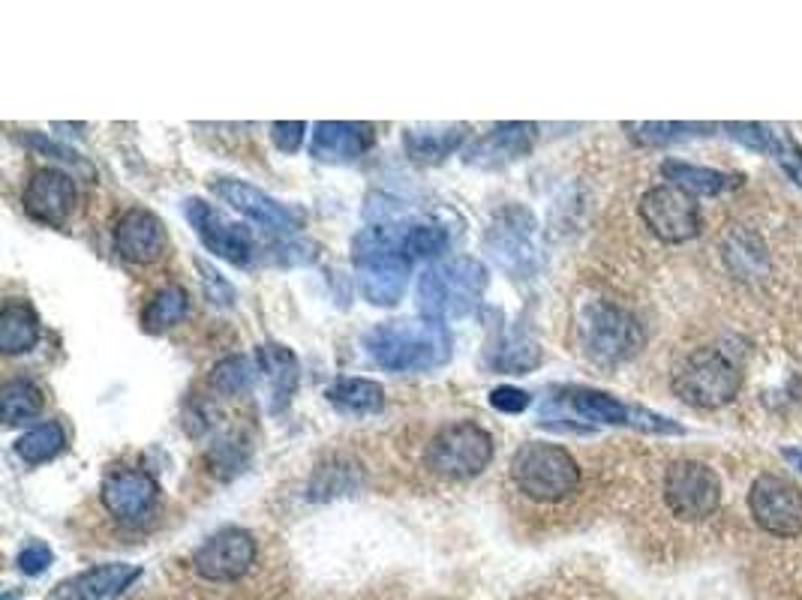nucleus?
Instances as JSON below:
<instances>
[{
  "label": "nucleus",
  "mask_w": 802,
  "mask_h": 600,
  "mask_svg": "<svg viewBox=\"0 0 802 600\" xmlns=\"http://www.w3.org/2000/svg\"><path fill=\"white\" fill-rule=\"evenodd\" d=\"M490 406L502 411V415H523L532 406V397H529L527 390H520V387L502 385L490 394Z\"/></svg>",
  "instance_id": "obj_40"
},
{
  "label": "nucleus",
  "mask_w": 802,
  "mask_h": 600,
  "mask_svg": "<svg viewBox=\"0 0 802 600\" xmlns=\"http://www.w3.org/2000/svg\"><path fill=\"white\" fill-rule=\"evenodd\" d=\"M255 373H259V367H255L250 357L229 355L211 369V385L217 387L220 394H225V397H238V394H244V390L253 387Z\"/></svg>",
  "instance_id": "obj_34"
},
{
  "label": "nucleus",
  "mask_w": 802,
  "mask_h": 600,
  "mask_svg": "<svg viewBox=\"0 0 802 600\" xmlns=\"http://www.w3.org/2000/svg\"><path fill=\"white\" fill-rule=\"evenodd\" d=\"M183 214H187L190 225H193L196 234H199V241H202L213 255H220L229 265L238 267L250 262V255H253V234L247 232L244 225L225 220L217 207H211V204L202 202V199H190V202L183 204Z\"/></svg>",
  "instance_id": "obj_15"
},
{
  "label": "nucleus",
  "mask_w": 802,
  "mask_h": 600,
  "mask_svg": "<svg viewBox=\"0 0 802 600\" xmlns=\"http://www.w3.org/2000/svg\"><path fill=\"white\" fill-rule=\"evenodd\" d=\"M664 501L680 519H706L721 505V478L701 459H676L664 471Z\"/></svg>",
  "instance_id": "obj_10"
},
{
  "label": "nucleus",
  "mask_w": 802,
  "mask_h": 600,
  "mask_svg": "<svg viewBox=\"0 0 802 600\" xmlns=\"http://www.w3.org/2000/svg\"><path fill=\"white\" fill-rule=\"evenodd\" d=\"M307 135V123L301 121H277L271 123V142L277 144V151L295 153L301 148Z\"/></svg>",
  "instance_id": "obj_41"
},
{
  "label": "nucleus",
  "mask_w": 802,
  "mask_h": 600,
  "mask_svg": "<svg viewBox=\"0 0 802 600\" xmlns=\"http://www.w3.org/2000/svg\"><path fill=\"white\" fill-rule=\"evenodd\" d=\"M100 499L114 519H121L127 526H139L151 517L153 505L160 499V487L148 471L114 468L102 480Z\"/></svg>",
  "instance_id": "obj_16"
},
{
  "label": "nucleus",
  "mask_w": 802,
  "mask_h": 600,
  "mask_svg": "<svg viewBox=\"0 0 802 600\" xmlns=\"http://www.w3.org/2000/svg\"><path fill=\"white\" fill-rule=\"evenodd\" d=\"M754 522L772 538H796L802 531V489L779 475H761L749 492Z\"/></svg>",
  "instance_id": "obj_12"
},
{
  "label": "nucleus",
  "mask_w": 802,
  "mask_h": 600,
  "mask_svg": "<svg viewBox=\"0 0 802 600\" xmlns=\"http://www.w3.org/2000/svg\"><path fill=\"white\" fill-rule=\"evenodd\" d=\"M255 367L271 387V411H283L295 397L298 378H301V364H298L295 352L280 343H264L255 348Z\"/></svg>",
  "instance_id": "obj_22"
},
{
  "label": "nucleus",
  "mask_w": 802,
  "mask_h": 600,
  "mask_svg": "<svg viewBox=\"0 0 802 600\" xmlns=\"http://www.w3.org/2000/svg\"><path fill=\"white\" fill-rule=\"evenodd\" d=\"M42 411V390L33 385L31 378H12L0 387V415L3 420L16 427L24 424Z\"/></svg>",
  "instance_id": "obj_32"
},
{
  "label": "nucleus",
  "mask_w": 802,
  "mask_h": 600,
  "mask_svg": "<svg viewBox=\"0 0 802 600\" xmlns=\"http://www.w3.org/2000/svg\"><path fill=\"white\" fill-rule=\"evenodd\" d=\"M24 142L31 144V148H33V151H37V153H46V156H51V160H58V163L72 165V172L84 174V177H91V174H93L91 165L84 163V160H82V156H79V153L70 151V148H63V144L51 142V139H46V135L33 133V135H28Z\"/></svg>",
  "instance_id": "obj_37"
},
{
  "label": "nucleus",
  "mask_w": 802,
  "mask_h": 600,
  "mask_svg": "<svg viewBox=\"0 0 802 600\" xmlns=\"http://www.w3.org/2000/svg\"><path fill=\"white\" fill-rule=\"evenodd\" d=\"M559 403L569 408L571 415L592 424H608V427H634L643 433H659V436H682L685 429L673 424L671 417L655 415L650 408L629 406L613 394L595 390V387H565Z\"/></svg>",
  "instance_id": "obj_9"
},
{
  "label": "nucleus",
  "mask_w": 802,
  "mask_h": 600,
  "mask_svg": "<svg viewBox=\"0 0 802 600\" xmlns=\"http://www.w3.org/2000/svg\"><path fill=\"white\" fill-rule=\"evenodd\" d=\"M782 457L788 459V462H791L793 468H800V471H802V448H784Z\"/></svg>",
  "instance_id": "obj_43"
},
{
  "label": "nucleus",
  "mask_w": 802,
  "mask_h": 600,
  "mask_svg": "<svg viewBox=\"0 0 802 600\" xmlns=\"http://www.w3.org/2000/svg\"><path fill=\"white\" fill-rule=\"evenodd\" d=\"M377 142V133L370 123L352 121H322L315 123L310 156L319 163H352L364 156Z\"/></svg>",
  "instance_id": "obj_20"
},
{
  "label": "nucleus",
  "mask_w": 802,
  "mask_h": 600,
  "mask_svg": "<svg viewBox=\"0 0 802 600\" xmlns=\"http://www.w3.org/2000/svg\"><path fill=\"white\" fill-rule=\"evenodd\" d=\"M259 547L244 529H220L193 552V570L208 582H238L255 565Z\"/></svg>",
  "instance_id": "obj_13"
},
{
  "label": "nucleus",
  "mask_w": 802,
  "mask_h": 600,
  "mask_svg": "<svg viewBox=\"0 0 802 600\" xmlns=\"http://www.w3.org/2000/svg\"><path fill=\"white\" fill-rule=\"evenodd\" d=\"M661 177L671 186H676V190H682V193H689L691 199H698V195H721L733 190V186H740V174L682 163V160H664L661 163Z\"/></svg>",
  "instance_id": "obj_25"
},
{
  "label": "nucleus",
  "mask_w": 802,
  "mask_h": 600,
  "mask_svg": "<svg viewBox=\"0 0 802 600\" xmlns=\"http://www.w3.org/2000/svg\"><path fill=\"white\" fill-rule=\"evenodd\" d=\"M139 577V570L130 568V565H100V568H91L79 573V577H70L54 586L46 600H106L123 591L132 580Z\"/></svg>",
  "instance_id": "obj_21"
},
{
  "label": "nucleus",
  "mask_w": 802,
  "mask_h": 600,
  "mask_svg": "<svg viewBox=\"0 0 802 600\" xmlns=\"http://www.w3.org/2000/svg\"><path fill=\"white\" fill-rule=\"evenodd\" d=\"M21 204L37 223L63 225L70 220L72 207H76V184H72L70 174L49 165V169L33 172V177L24 186Z\"/></svg>",
  "instance_id": "obj_18"
},
{
  "label": "nucleus",
  "mask_w": 802,
  "mask_h": 600,
  "mask_svg": "<svg viewBox=\"0 0 802 600\" xmlns=\"http://www.w3.org/2000/svg\"><path fill=\"white\" fill-rule=\"evenodd\" d=\"M211 190L225 204H232L238 214L250 216L253 223L271 228V232L280 234H295L301 232L304 225V214L298 207H289V204L277 202L274 195L262 193L259 186L247 184V181H238V177H220L213 181Z\"/></svg>",
  "instance_id": "obj_14"
},
{
  "label": "nucleus",
  "mask_w": 802,
  "mask_h": 600,
  "mask_svg": "<svg viewBox=\"0 0 802 600\" xmlns=\"http://www.w3.org/2000/svg\"><path fill=\"white\" fill-rule=\"evenodd\" d=\"M199 271H202V288L204 297L211 301L213 306H232L234 304V288L223 279V274H217L208 262H199Z\"/></svg>",
  "instance_id": "obj_39"
},
{
  "label": "nucleus",
  "mask_w": 802,
  "mask_h": 600,
  "mask_svg": "<svg viewBox=\"0 0 802 600\" xmlns=\"http://www.w3.org/2000/svg\"><path fill=\"white\" fill-rule=\"evenodd\" d=\"M721 258L724 265L731 271L736 279H761V276L770 274V253H766V244L763 237L745 225H733L731 232L724 234L721 241Z\"/></svg>",
  "instance_id": "obj_23"
},
{
  "label": "nucleus",
  "mask_w": 802,
  "mask_h": 600,
  "mask_svg": "<svg viewBox=\"0 0 802 600\" xmlns=\"http://www.w3.org/2000/svg\"><path fill=\"white\" fill-rule=\"evenodd\" d=\"M403 223L367 225L352 241V262H355L361 295L373 306H394L407 295L412 258L403 250Z\"/></svg>",
  "instance_id": "obj_2"
},
{
  "label": "nucleus",
  "mask_w": 802,
  "mask_h": 600,
  "mask_svg": "<svg viewBox=\"0 0 802 600\" xmlns=\"http://www.w3.org/2000/svg\"><path fill=\"white\" fill-rule=\"evenodd\" d=\"M511 480L535 501H562L580 487V466L553 441H527L511 459Z\"/></svg>",
  "instance_id": "obj_5"
},
{
  "label": "nucleus",
  "mask_w": 802,
  "mask_h": 600,
  "mask_svg": "<svg viewBox=\"0 0 802 600\" xmlns=\"http://www.w3.org/2000/svg\"><path fill=\"white\" fill-rule=\"evenodd\" d=\"M622 130L629 133L634 144L643 148H664V144L685 142L694 135H710L715 123H673V121H652V123H622Z\"/></svg>",
  "instance_id": "obj_29"
},
{
  "label": "nucleus",
  "mask_w": 802,
  "mask_h": 600,
  "mask_svg": "<svg viewBox=\"0 0 802 600\" xmlns=\"http://www.w3.org/2000/svg\"><path fill=\"white\" fill-rule=\"evenodd\" d=\"M367 355L388 373H427L445 367L454 352L451 330L433 318H394L370 327Z\"/></svg>",
  "instance_id": "obj_1"
},
{
  "label": "nucleus",
  "mask_w": 802,
  "mask_h": 600,
  "mask_svg": "<svg viewBox=\"0 0 802 600\" xmlns=\"http://www.w3.org/2000/svg\"><path fill=\"white\" fill-rule=\"evenodd\" d=\"M484 246L502 271L518 276V279H529L541 265L535 214L523 204L499 207L497 216L490 220L488 234H484Z\"/></svg>",
  "instance_id": "obj_7"
},
{
  "label": "nucleus",
  "mask_w": 802,
  "mask_h": 600,
  "mask_svg": "<svg viewBox=\"0 0 802 600\" xmlns=\"http://www.w3.org/2000/svg\"><path fill=\"white\" fill-rule=\"evenodd\" d=\"M578 336L583 355L599 367L625 364L646 343L640 318L613 301H587L580 306Z\"/></svg>",
  "instance_id": "obj_4"
},
{
  "label": "nucleus",
  "mask_w": 802,
  "mask_h": 600,
  "mask_svg": "<svg viewBox=\"0 0 802 600\" xmlns=\"http://www.w3.org/2000/svg\"><path fill=\"white\" fill-rule=\"evenodd\" d=\"M490 274L478 258L460 255L427 267L418 279V309L433 322H458L472 316L488 292Z\"/></svg>",
  "instance_id": "obj_3"
},
{
  "label": "nucleus",
  "mask_w": 802,
  "mask_h": 600,
  "mask_svg": "<svg viewBox=\"0 0 802 600\" xmlns=\"http://www.w3.org/2000/svg\"><path fill=\"white\" fill-rule=\"evenodd\" d=\"M742 373L719 348H694L673 369V394L691 408H721L736 399Z\"/></svg>",
  "instance_id": "obj_6"
},
{
  "label": "nucleus",
  "mask_w": 802,
  "mask_h": 600,
  "mask_svg": "<svg viewBox=\"0 0 802 600\" xmlns=\"http://www.w3.org/2000/svg\"><path fill=\"white\" fill-rule=\"evenodd\" d=\"M63 445H67V433H63V427L58 420H49V424H40V427L28 429V433L19 438L16 450H19V457L24 459V462L40 466V462H49V459L58 457L63 450Z\"/></svg>",
  "instance_id": "obj_33"
},
{
  "label": "nucleus",
  "mask_w": 802,
  "mask_h": 600,
  "mask_svg": "<svg viewBox=\"0 0 802 600\" xmlns=\"http://www.w3.org/2000/svg\"><path fill=\"white\" fill-rule=\"evenodd\" d=\"M427 466L442 478H478L493 459V436L481 424L454 420L433 436L427 445Z\"/></svg>",
  "instance_id": "obj_8"
},
{
  "label": "nucleus",
  "mask_w": 802,
  "mask_h": 600,
  "mask_svg": "<svg viewBox=\"0 0 802 600\" xmlns=\"http://www.w3.org/2000/svg\"><path fill=\"white\" fill-rule=\"evenodd\" d=\"M328 403L349 415H377L385 408V390L370 378H340L325 390Z\"/></svg>",
  "instance_id": "obj_28"
},
{
  "label": "nucleus",
  "mask_w": 802,
  "mask_h": 600,
  "mask_svg": "<svg viewBox=\"0 0 802 600\" xmlns=\"http://www.w3.org/2000/svg\"><path fill=\"white\" fill-rule=\"evenodd\" d=\"M51 559H54V556H51L49 547L40 543V540H33V543H28V547L19 552V568L21 573H28V577H40L42 570L51 565Z\"/></svg>",
  "instance_id": "obj_42"
},
{
  "label": "nucleus",
  "mask_w": 802,
  "mask_h": 600,
  "mask_svg": "<svg viewBox=\"0 0 802 600\" xmlns=\"http://www.w3.org/2000/svg\"><path fill=\"white\" fill-rule=\"evenodd\" d=\"M40 343V318L31 306L10 301L0 309V348L3 355H24Z\"/></svg>",
  "instance_id": "obj_27"
},
{
  "label": "nucleus",
  "mask_w": 802,
  "mask_h": 600,
  "mask_svg": "<svg viewBox=\"0 0 802 600\" xmlns=\"http://www.w3.org/2000/svg\"><path fill=\"white\" fill-rule=\"evenodd\" d=\"M358 487H361V468L349 459H331L325 466L315 468L307 496H310V501H331Z\"/></svg>",
  "instance_id": "obj_31"
},
{
  "label": "nucleus",
  "mask_w": 802,
  "mask_h": 600,
  "mask_svg": "<svg viewBox=\"0 0 802 600\" xmlns=\"http://www.w3.org/2000/svg\"><path fill=\"white\" fill-rule=\"evenodd\" d=\"M772 160L782 165V172L791 177L793 184L802 186V148H800V142H796V139L788 133V130L779 133V142H775Z\"/></svg>",
  "instance_id": "obj_38"
},
{
  "label": "nucleus",
  "mask_w": 802,
  "mask_h": 600,
  "mask_svg": "<svg viewBox=\"0 0 802 600\" xmlns=\"http://www.w3.org/2000/svg\"><path fill=\"white\" fill-rule=\"evenodd\" d=\"M114 250L132 265H151L169 250L163 223L151 211H127L114 223Z\"/></svg>",
  "instance_id": "obj_19"
},
{
  "label": "nucleus",
  "mask_w": 802,
  "mask_h": 600,
  "mask_svg": "<svg viewBox=\"0 0 802 600\" xmlns=\"http://www.w3.org/2000/svg\"><path fill=\"white\" fill-rule=\"evenodd\" d=\"M190 313V295L181 285H166L157 295L151 297V304L144 306L142 313V327L148 334H163L169 327H174L181 318Z\"/></svg>",
  "instance_id": "obj_30"
},
{
  "label": "nucleus",
  "mask_w": 802,
  "mask_h": 600,
  "mask_svg": "<svg viewBox=\"0 0 802 600\" xmlns=\"http://www.w3.org/2000/svg\"><path fill=\"white\" fill-rule=\"evenodd\" d=\"M448 232L437 223H412L403 232V250L412 262L418 258H439L448 250Z\"/></svg>",
  "instance_id": "obj_35"
},
{
  "label": "nucleus",
  "mask_w": 802,
  "mask_h": 600,
  "mask_svg": "<svg viewBox=\"0 0 802 600\" xmlns=\"http://www.w3.org/2000/svg\"><path fill=\"white\" fill-rule=\"evenodd\" d=\"M539 126L535 123H493L488 133L475 139L463 151V160L475 169H502L508 163H518L535 144Z\"/></svg>",
  "instance_id": "obj_17"
},
{
  "label": "nucleus",
  "mask_w": 802,
  "mask_h": 600,
  "mask_svg": "<svg viewBox=\"0 0 802 600\" xmlns=\"http://www.w3.org/2000/svg\"><path fill=\"white\" fill-rule=\"evenodd\" d=\"M467 123H424V126L407 130L403 144H407L409 156L418 163H442L467 142Z\"/></svg>",
  "instance_id": "obj_24"
},
{
  "label": "nucleus",
  "mask_w": 802,
  "mask_h": 600,
  "mask_svg": "<svg viewBox=\"0 0 802 600\" xmlns=\"http://www.w3.org/2000/svg\"><path fill=\"white\" fill-rule=\"evenodd\" d=\"M490 364L499 373H514V376H527L529 369L541 364V348L535 336L527 334L523 327H508L497 336V343L490 348Z\"/></svg>",
  "instance_id": "obj_26"
},
{
  "label": "nucleus",
  "mask_w": 802,
  "mask_h": 600,
  "mask_svg": "<svg viewBox=\"0 0 802 600\" xmlns=\"http://www.w3.org/2000/svg\"><path fill=\"white\" fill-rule=\"evenodd\" d=\"M724 130L733 142H740L742 148L754 153H766V156H772L775 142H779V133H772L766 123H724Z\"/></svg>",
  "instance_id": "obj_36"
},
{
  "label": "nucleus",
  "mask_w": 802,
  "mask_h": 600,
  "mask_svg": "<svg viewBox=\"0 0 802 600\" xmlns=\"http://www.w3.org/2000/svg\"><path fill=\"white\" fill-rule=\"evenodd\" d=\"M640 220L664 244H685V241L701 234L698 199H691L689 193H682V190L671 184L652 186L650 193H643V199H640Z\"/></svg>",
  "instance_id": "obj_11"
}]
</instances>
